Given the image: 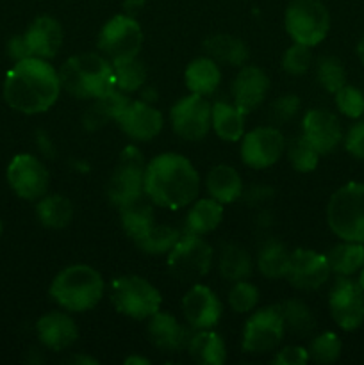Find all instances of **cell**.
I'll return each instance as SVG.
<instances>
[{
    "label": "cell",
    "instance_id": "27",
    "mask_svg": "<svg viewBox=\"0 0 364 365\" xmlns=\"http://www.w3.org/2000/svg\"><path fill=\"white\" fill-rule=\"evenodd\" d=\"M221 220H223V203L209 196V198H202L193 203L186 216V230L189 234L206 235L216 230Z\"/></svg>",
    "mask_w": 364,
    "mask_h": 365
},
{
    "label": "cell",
    "instance_id": "31",
    "mask_svg": "<svg viewBox=\"0 0 364 365\" xmlns=\"http://www.w3.org/2000/svg\"><path fill=\"white\" fill-rule=\"evenodd\" d=\"M328 266L332 273L339 277H350L364 267V245L363 242L343 241L327 253Z\"/></svg>",
    "mask_w": 364,
    "mask_h": 365
},
{
    "label": "cell",
    "instance_id": "53",
    "mask_svg": "<svg viewBox=\"0 0 364 365\" xmlns=\"http://www.w3.org/2000/svg\"><path fill=\"white\" fill-rule=\"evenodd\" d=\"M357 282H359V285H360V287H363V289H364V267H363V269H360V274H359V280H357Z\"/></svg>",
    "mask_w": 364,
    "mask_h": 365
},
{
    "label": "cell",
    "instance_id": "6",
    "mask_svg": "<svg viewBox=\"0 0 364 365\" xmlns=\"http://www.w3.org/2000/svg\"><path fill=\"white\" fill-rule=\"evenodd\" d=\"M109 298L118 312L136 321L152 317L159 312L163 303L161 292L148 280L136 274L114 278L109 287Z\"/></svg>",
    "mask_w": 364,
    "mask_h": 365
},
{
    "label": "cell",
    "instance_id": "48",
    "mask_svg": "<svg viewBox=\"0 0 364 365\" xmlns=\"http://www.w3.org/2000/svg\"><path fill=\"white\" fill-rule=\"evenodd\" d=\"M7 52H9V57H13L14 61H21L31 57L24 36H14V38H11V41L7 43Z\"/></svg>",
    "mask_w": 364,
    "mask_h": 365
},
{
    "label": "cell",
    "instance_id": "18",
    "mask_svg": "<svg viewBox=\"0 0 364 365\" xmlns=\"http://www.w3.org/2000/svg\"><path fill=\"white\" fill-rule=\"evenodd\" d=\"M186 321L196 330H213L221 317V302L207 285H193L182 298Z\"/></svg>",
    "mask_w": 364,
    "mask_h": 365
},
{
    "label": "cell",
    "instance_id": "46",
    "mask_svg": "<svg viewBox=\"0 0 364 365\" xmlns=\"http://www.w3.org/2000/svg\"><path fill=\"white\" fill-rule=\"evenodd\" d=\"M309 360V351L302 346H285L275 355V365H303Z\"/></svg>",
    "mask_w": 364,
    "mask_h": 365
},
{
    "label": "cell",
    "instance_id": "50",
    "mask_svg": "<svg viewBox=\"0 0 364 365\" xmlns=\"http://www.w3.org/2000/svg\"><path fill=\"white\" fill-rule=\"evenodd\" d=\"M125 364L127 365H148V360L141 359V356H128V359H125Z\"/></svg>",
    "mask_w": 364,
    "mask_h": 365
},
{
    "label": "cell",
    "instance_id": "13",
    "mask_svg": "<svg viewBox=\"0 0 364 365\" xmlns=\"http://www.w3.org/2000/svg\"><path fill=\"white\" fill-rule=\"evenodd\" d=\"M332 319L341 330L353 331L364 323V289L359 282L339 277L328 296Z\"/></svg>",
    "mask_w": 364,
    "mask_h": 365
},
{
    "label": "cell",
    "instance_id": "41",
    "mask_svg": "<svg viewBox=\"0 0 364 365\" xmlns=\"http://www.w3.org/2000/svg\"><path fill=\"white\" fill-rule=\"evenodd\" d=\"M309 359L316 364H334L341 355V341L334 331H325L310 341Z\"/></svg>",
    "mask_w": 364,
    "mask_h": 365
},
{
    "label": "cell",
    "instance_id": "51",
    "mask_svg": "<svg viewBox=\"0 0 364 365\" xmlns=\"http://www.w3.org/2000/svg\"><path fill=\"white\" fill-rule=\"evenodd\" d=\"M357 53H359V59L363 61V64H364V36L360 38L359 45H357Z\"/></svg>",
    "mask_w": 364,
    "mask_h": 365
},
{
    "label": "cell",
    "instance_id": "36",
    "mask_svg": "<svg viewBox=\"0 0 364 365\" xmlns=\"http://www.w3.org/2000/svg\"><path fill=\"white\" fill-rule=\"evenodd\" d=\"M278 309H280L285 330H289L296 337H309L316 328V319H314L313 312L300 299H288L282 305H278Z\"/></svg>",
    "mask_w": 364,
    "mask_h": 365
},
{
    "label": "cell",
    "instance_id": "34",
    "mask_svg": "<svg viewBox=\"0 0 364 365\" xmlns=\"http://www.w3.org/2000/svg\"><path fill=\"white\" fill-rule=\"evenodd\" d=\"M178 239H181V232L177 228L153 223L148 230H145L132 241L146 255H164V253L168 255L171 248L177 245Z\"/></svg>",
    "mask_w": 364,
    "mask_h": 365
},
{
    "label": "cell",
    "instance_id": "7",
    "mask_svg": "<svg viewBox=\"0 0 364 365\" xmlns=\"http://www.w3.org/2000/svg\"><path fill=\"white\" fill-rule=\"evenodd\" d=\"M284 21L293 41L310 48L320 45L330 29V14L320 0H293Z\"/></svg>",
    "mask_w": 364,
    "mask_h": 365
},
{
    "label": "cell",
    "instance_id": "52",
    "mask_svg": "<svg viewBox=\"0 0 364 365\" xmlns=\"http://www.w3.org/2000/svg\"><path fill=\"white\" fill-rule=\"evenodd\" d=\"M71 362H77V364H96L93 359H84V356H75V359L71 360Z\"/></svg>",
    "mask_w": 364,
    "mask_h": 365
},
{
    "label": "cell",
    "instance_id": "32",
    "mask_svg": "<svg viewBox=\"0 0 364 365\" xmlns=\"http://www.w3.org/2000/svg\"><path fill=\"white\" fill-rule=\"evenodd\" d=\"M36 214L43 227L59 230V228L70 225L71 217H74V205L70 200L61 195H45L43 198H39Z\"/></svg>",
    "mask_w": 364,
    "mask_h": 365
},
{
    "label": "cell",
    "instance_id": "37",
    "mask_svg": "<svg viewBox=\"0 0 364 365\" xmlns=\"http://www.w3.org/2000/svg\"><path fill=\"white\" fill-rule=\"evenodd\" d=\"M220 273L225 280H246L252 273V257L243 246L225 245L220 255Z\"/></svg>",
    "mask_w": 364,
    "mask_h": 365
},
{
    "label": "cell",
    "instance_id": "39",
    "mask_svg": "<svg viewBox=\"0 0 364 365\" xmlns=\"http://www.w3.org/2000/svg\"><path fill=\"white\" fill-rule=\"evenodd\" d=\"M288 159L296 171H300V173H310V171L316 170L318 163H320V153L302 135V138H296L289 143Z\"/></svg>",
    "mask_w": 364,
    "mask_h": 365
},
{
    "label": "cell",
    "instance_id": "21",
    "mask_svg": "<svg viewBox=\"0 0 364 365\" xmlns=\"http://www.w3.org/2000/svg\"><path fill=\"white\" fill-rule=\"evenodd\" d=\"M24 38L31 57L49 61L56 57L61 45H63V29L56 18L39 16L29 25Z\"/></svg>",
    "mask_w": 364,
    "mask_h": 365
},
{
    "label": "cell",
    "instance_id": "16",
    "mask_svg": "<svg viewBox=\"0 0 364 365\" xmlns=\"http://www.w3.org/2000/svg\"><path fill=\"white\" fill-rule=\"evenodd\" d=\"M330 273L327 255L314 250L298 248L289 253L284 278L298 291H316L328 280Z\"/></svg>",
    "mask_w": 364,
    "mask_h": 365
},
{
    "label": "cell",
    "instance_id": "45",
    "mask_svg": "<svg viewBox=\"0 0 364 365\" xmlns=\"http://www.w3.org/2000/svg\"><path fill=\"white\" fill-rule=\"evenodd\" d=\"M300 107V100L293 95H285L280 96L273 102L271 106V114L275 116L277 121H289L296 116Z\"/></svg>",
    "mask_w": 364,
    "mask_h": 365
},
{
    "label": "cell",
    "instance_id": "28",
    "mask_svg": "<svg viewBox=\"0 0 364 365\" xmlns=\"http://www.w3.org/2000/svg\"><path fill=\"white\" fill-rule=\"evenodd\" d=\"M206 52L216 63L228 64V66H243L248 59V48L239 38L231 34H216L207 38Z\"/></svg>",
    "mask_w": 364,
    "mask_h": 365
},
{
    "label": "cell",
    "instance_id": "33",
    "mask_svg": "<svg viewBox=\"0 0 364 365\" xmlns=\"http://www.w3.org/2000/svg\"><path fill=\"white\" fill-rule=\"evenodd\" d=\"M143 196L136 198L134 202H128L120 207L121 228H123L125 234L131 239H136L138 235H141L143 232L148 230V228L156 223L152 205H150V202H146Z\"/></svg>",
    "mask_w": 364,
    "mask_h": 365
},
{
    "label": "cell",
    "instance_id": "43",
    "mask_svg": "<svg viewBox=\"0 0 364 365\" xmlns=\"http://www.w3.org/2000/svg\"><path fill=\"white\" fill-rule=\"evenodd\" d=\"M335 95V106H338L339 113L345 114L346 118L357 120L364 114V93L360 89L353 88V86H343Z\"/></svg>",
    "mask_w": 364,
    "mask_h": 365
},
{
    "label": "cell",
    "instance_id": "49",
    "mask_svg": "<svg viewBox=\"0 0 364 365\" xmlns=\"http://www.w3.org/2000/svg\"><path fill=\"white\" fill-rule=\"evenodd\" d=\"M143 4H145V0H125L123 6L128 11H139L143 7Z\"/></svg>",
    "mask_w": 364,
    "mask_h": 365
},
{
    "label": "cell",
    "instance_id": "20",
    "mask_svg": "<svg viewBox=\"0 0 364 365\" xmlns=\"http://www.w3.org/2000/svg\"><path fill=\"white\" fill-rule=\"evenodd\" d=\"M268 89L270 78L266 71L259 66H245L232 82V98L236 106L241 107L245 113H250L264 102Z\"/></svg>",
    "mask_w": 364,
    "mask_h": 365
},
{
    "label": "cell",
    "instance_id": "14",
    "mask_svg": "<svg viewBox=\"0 0 364 365\" xmlns=\"http://www.w3.org/2000/svg\"><path fill=\"white\" fill-rule=\"evenodd\" d=\"M7 182L20 198L39 200L49 191L50 173L38 157L20 153L7 166Z\"/></svg>",
    "mask_w": 364,
    "mask_h": 365
},
{
    "label": "cell",
    "instance_id": "17",
    "mask_svg": "<svg viewBox=\"0 0 364 365\" xmlns=\"http://www.w3.org/2000/svg\"><path fill=\"white\" fill-rule=\"evenodd\" d=\"M116 125L132 141L145 143L159 135L164 120L163 114L152 103L138 100V102H128L123 113L116 118Z\"/></svg>",
    "mask_w": 364,
    "mask_h": 365
},
{
    "label": "cell",
    "instance_id": "44",
    "mask_svg": "<svg viewBox=\"0 0 364 365\" xmlns=\"http://www.w3.org/2000/svg\"><path fill=\"white\" fill-rule=\"evenodd\" d=\"M310 61H313L310 46L293 43L282 57V68L289 75H303L310 68Z\"/></svg>",
    "mask_w": 364,
    "mask_h": 365
},
{
    "label": "cell",
    "instance_id": "5",
    "mask_svg": "<svg viewBox=\"0 0 364 365\" xmlns=\"http://www.w3.org/2000/svg\"><path fill=\"white\" fill-rule=\"evenodd\" d=\"M327 223L341 241L364 245V184L350 182L330 196Z\"/></svg>",
    "mask_w": 364,
    "mask_h": 365
},
{
    "label": "cell",
    "instance_id": "38",
    "mask_svg": "<svg viewBox=\"0 0 364 365\" xmlns=\"http://www.w3.org/2000/svg\"><path fill=\"white\" fill-rule=\"evenodd\" d=\"M289 262V252L282 242L270 241L261 248L257 257V267L266 278L277 280L285 274Z\"/></svg>",
    "mask_w": 364,
    "mask_h": 365
},
{
    "label": "cell",
    "instance_id": "8",
    "mask_svg": "<svg viewBox=\"0 0 364 365\" xmlns=\"http://www.w3.org/2000/svg\"><path fill=\"white\" fill-rule=\"evenodd\" d=\"M168 273L178 282H196L213 266V248L202 235L186 232L168 253Z\"/></svg>",
    "mask_w": 364,
    "mask_h": 365
},
{
    "label": "cell",
    "instance_id": "1",
    "mask_svg": "<svg viewBox=\"0 0 364 365\" xmlns=\"http://www.w3.org/2000/svg\"><path fill=\"white\" fill-rule=\"evenodd\" d=\"M59 93V71L39 57L16 61L4 82L7 106L24 114L45 113L57 102Z\"/></svg>",
    "mask_w": 364,
    "mask_h": 365
},
{
    "label": "cell",
    "instance_id": "25",
    "mask_svg": "<svg viewBox=\"0 0 364 365\" xmlns=\"http://www.w3.org/2000/svg\"><path fill=\"white\" fill-rule=\"evenodd\" d=\"M206 187L211 198L227 205V203L236 202L241 196V175H239V171L236 168L227 166V164H218V166H214L207 173Z\"/></svg>",
    "mask_w": 364,
    "mask_h": 365
},
{
    "label": "cell",
    "instance_id": "42",
    "mask_svg": "<svg viewBox=\"0 0 364 365\" xmlns=\"http://www.w3.org/2000/svg\"><path fill=\"white\" fill-rule=\"evenodd\" d=\"M257 302H259V291L256 285L245 280L234 282L231 292H228V305L234 312H250L256 309Z\"/></svg>",
    "mask_w": 364,
    "mask_h": 365
},
{
    "label": "cell",
    "instance_id": "47",
    "mask_svg": "<svg viewBox=\"0 0 364 365\" xmlns=\"http://www.w3.org/2000/svg\"><path fill=\"white\" fill-rule=\"evenodd\" d=\"M345 146L346 152H348L350 155H353L355 159L364 160V121L363 123L353 125V127L350 128L345 139Z\"/></svg>",
    "mask_w": 364,
    "mask_h": 365
},
{
    "label": "cell",
    "instance_id": "15",
    "mask_svg": "<svg viewBox=\"0 0 364 365\" xmlns=\"http://www.w3.org/2000/svg\"><path fill=\"white\" fill-rule=\"evenodd\" d=\"M284 148V135L278 128L257 127L241 138V160L253 170H266L278 163Z\"/></svg>",
    "mask_w": 364,
    "mask_h": 365
},
{
    "label": "cell",
    "instance_id": "35",
    "mask_svg": "<svg viewBox=\"0 0 364 365\" xmlns=\"http://www.w3.org/2000/svg\"><path fill=\"white\" fill-rule=\"evenodd\" d=\"M111 68H113L114 88L121 93L138 91L146 81V68L138 59V56L111 61Z\"/></svg>",
    "mask_w": 364,
    "mask_h": 365
},
{
    "label": "cell",
    "instance_id": "29",
    "mask_svg": "<svg viewBox=\"0 0 364 365\" xmlns=\"http://www.w3.org/2000/svg\"><path fill=\"white\" fill-rule=\"evenodd\" d=\"M188 351L196 364L203 365H221L227 359L225 342L211 330H200L193 335L188 342Z\"/></svg>",
    "mask_w": 364,
    "mask_h": 365
},
{
    "label": "cell",
    "instance_id": "23",
    "mask_svg": "<svg viewBox=\"0 0 364 365\" xmlns=\"http://www.w3.org/2000/svg\"><path fill=\"white\" fill-rule=\"evenodd\" d=\"M148 337L161 351H178L186 344V330L171 314L156 312L148 317Z\"/></svg>",
    "mask_w": 364,
    "mask_h": 365
},
{
    "label": "cell",
    "instance_id": "24",
    "mask_svg": "<svg viewBox=\"0 0 364 365\" xmlns=\"http://www.w3.org/2000/svg\"><path fill=\"white\" fill-rule=\"evenodd\" d=\"M246 113L236 103L216 102L211 107V127L223 141L236 143L245 134Z\"/></svg>",
    "mask_w": 364,
    "mask_h": 365
},
{
    "label": "cell",
    "instance_id": "19",
    "mask_svg": "<svg viewBox=\"0 0 364 365\" xmlns=\"http://www.w3.org/2000/svg\"><path fill=\"white\" fill-rule=\"evenodd\" d=\"M303 138L318 150L320 155L334 152L343 139V128L335 114L325 109H310L302 121Z\"/></svg>",
    "mask_w": 364,
    "mask_h": 365
},
{
    "label": "cell",
    "instance_id": "10",
    "mask_svg": "<svg viewBox=\"0 0 364 365\" xmlns=\"http://www.w3.org/2000/svg\"><path fill=\"white\" fill-rule=\"evenodd\" d=\"M143 45V31L128 14H116L98 34V50L109 61L136 57Z\"/></svg>",
    "mask_w": 364,
    "mask_h": 365
},
{
    "label": "cell",
    "instance_id": "54",
    "mask_svg": "<svg viewBox=\"0 0 364 365\" xmlns=\"http://www.w3.org/2000/svg\"><path fill=\"white\" fill-rule=\"evenodd\" d=\"M0 234H2V221H0Z\"/></svg>",
    "mask_w": 364,
    "mask_h": 365
},
{
    "label": "cell",
    "instance_id": "30",
    "mask_svg": "<svg viewBox=\"0 0 364 365\" xmlns=\"http://www.w3.org/2000/svg\"><path fill=\"white\" fill-rule=\"evenodd\" d=\"M131 100L125 96V93L118 91L116 88L111 89L109 93H106L103 96L95 100V106L89 107V110L84 116V123L88 128H98L102 127L106 121L114 120L123 113L125 107L128 106Z\"/></svg>",
    "mask_w": 364,
    "mask_h": 365
},
{
    "label": "cell",
    "instance_id": "9",
    "mask_svg": "<svg viewBox=\"0 0 364 365\" xmlns=\"http://www.w3.org/2000/svg\"><path fill=\"white\" fill-rule=\"evenodd\" d=\"M145 159L136 146L123 148L107 189L109 200L118 209L145 195Z\"/></svg>",
    "mask_w": 364,
    "mask_h": 365
},
{
    "label": "cell",
    "instance_id": "40",
    "mask_svg": "<svg viewBox=\"0 0 364 365\" xmlns=\"http://www.w3.org/2000/svg\"><path fill=\"white\" fill-rule=\"evenodd\" d=\"M316 78L325 91L334 95L335 91H339L346 84V71L338 57L327 56L321 57L320 63H318Z\"/></svg>",
    "mask_w": 364,
    "mask_h": 365
},
{
    "label": "cell",
    "instance_id": "11",
    "mask_svg": "<svg viewBox=\"0 0 364 365\" xmlns=\"http://www.w3.org/2000/svg\"><path fill=\"white\" fill-rule=\"evenodd\" d=\"M285 334L284 319L278 307H266L250 316L243 330V351L252 355L273 351Z\"/></svg>",
    "mask_w": 364,
    "mask_h": 365
},
{
    "label": "cell",
    "instance_id": "4",
    "mask_svg": "<svg viewBox=\"0 0 364 365\" xmlns=\"http://www.w3.org/2000/svg\"><path fill=\"white\" fill-rule=\"evenodd\" d=\"M50 296L68 312H88L102 299L103 280L91 266L75 264L54 278Z\"/></svg>",
    "mask_w": 364,
    "mask_h": 365
},
{
    "label": "cell",
    "instance_id": "26",
    "mask_svg": "<svg viewBox=\"0 0 364 365\" xmlns=\"http://www.w3.org/2000/svg\"><path fill=\"white\" fill-rule=\"evenodd\" d=\"M184 81L186 88L195 95H213L221 82V70L211 57H198L186 68Z\"/></svg>",
    "mask_w": 364,
    "mask_h": 365
},
{
    "label": "cell",
    "instance_id": "2",
    "mask_svg": "<svg viewBox=\"0 0 364 365\" xmlns=\"http://www.w3.org/2000/svg\"><path fill=\"white\" fill-rule=\"evenodd\" d=\"M198 171L178 153H161L145 168V196L157 207L178 210L196 200Z\"/></svg>",
    "mask_w": 364,
    "mask_h": 365
},
{
    "label": "cell",
    "instance_id": "3",
    "mask_svg": "<svg viewBox=\"0 0 364 365\" xmlns=\"http://www.w3.org/2000/svg\"><path fill=\"white\" fill-rule=\"evenodd\" d=\"M61 89L81 100H96L114 89L111 61L95 52L70 57L59 70Z\"/></svg>",
    "mask_w": 364,
    "mask_h": 365
},
{
    "label": "cell",
    "instance_id": "12",
    "mask_svg": "<svg viewBox=\"0 0 364 365\" xmlns=\"http://www.w3.org/2000/svg\"><path fill=\"white\" fill-rule=\"evenodd\" d=\"M211 103L206 96L191 95L178 100L170 110L171 128L186 141H200L211 130Z\"/></svg>",
    "mask_w": 364,
    "mask_h": 365
},
{
    "label": "cell",
    "instance_id": "22",
    "mask_svg": "<svg viewBox=\"0 0 364 365\" xmlns=\"http://www.w3.org/2000/svg\"><path fill=\"white\" fill-rule=\"evenodd\" d=\"M36 331L45 348L52 351H63L75 344L79 339V328L68 314L50 312L39 317L36 323Z\"/></svg>",
    "mask_w": 364,
    "mask_h": 365
}]
</instances>
